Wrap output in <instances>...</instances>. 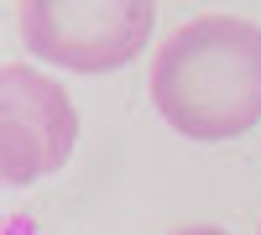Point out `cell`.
<instances>
[{
    "label": "cell",
    "mask_w": 261,
    "mask_h": 235,
    "mask_svg": "<svg viewBox=\"0 0 261 235\" xmlns=\"http://www.w3.org/2000/svg\"><path fill=\"white\" fill-rule=\"evenodd\" d=\"M151 105L188 141H230L261 120V27L199 16L151 58Z\"/></svg>",
    "instance_id": "1"
},
{
    "label": "cell",
    "mask_w": 261,
    "mask_h": 235,
    "mask_svg": "<svg viewBox=\"0 0 261 235\" xmlns=\"http://www.w3.org/2000/svg\"><path fill=\"white\" fill-rule=\"evenodd\" d=\"M16 27L37 63L99 79L146 53L157 0H16Z\"/></svg>",
    "instance_id": "2"
},
{
    "label": "cell",
    "mask_w": 261,
    "mask_h": 235,
    "mask_svg": "<svg viewBox=\"0 0 261 235\" xmlns=\"http://www.w3.org/2000/svg\"><path fill=\"white\" fill-rule=\"evenodd\" d=\"M73 141L79 110L68 89L32 63H6L0 68V178L6 188L53 178L73 157Z\"/></svg>",
    "instance_id": "3"
},
{
    "label": "cell",
    "mask_w": 261,
    "mask_h": 235,
    "mask_svg": "<svg viewBox=\"0 0 261 235\" xmlns=\"http://www.w3.org/2000/svg\"><path fill=\"white\" fill-rule=\"evenodd\" d=\"M172 235H230L225 225H183V230H172Z\"/></svg>",
    "instance_id": "4"
}]
</instances>
